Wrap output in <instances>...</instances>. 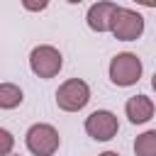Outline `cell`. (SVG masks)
<instances>
[{
	"label": "cell",
	"mask_w": 156,
	"mask_h": 156,
	"mask_svg": "<svg viewBox=\"0 0 156 156\" xmlns=\"http://www.w3.org/2000/svg\"><path fill=\"white\" fill-rule=\"evenodd\" d=\"M124 115L132 124H144L154 117V102L146 95H134L124 102Z\"/></svg>",
	"instance_id": "ba28073f"
},
{
	"label": "cell",
	"mask_w": 156,
	"mask_h": 156,
	"mask_svg": "<svg viewBox=\"0 0 156 156\" xmlns=\"http://www.w3.org/2000/svg\"><path fill=\"white\" fill-rule=\"evenodd\" d=\"M66 2H71V5H78V2H83V0H66Z\"/></svg>",
	"instance_id": "2e32d148"
},
{
	"label": "cell",
	"mask_w": 156,
	"mask_h": 156,
	"mask_svg": "<svg viewBox=\"0 0 156 156\" xmlns=\"http://www.w3.org/2000/svg\"><path fill=\"white\" fill-rule=\"evenodd\" d=\"M141 71H144L141 58L132 51H122V54L112 56V61H110V80L119 88H129V85L139 83Z\"/></svg>",
	"instance_id": "7a4b0ae2"
},
{
	"label": "cell",
	"mask_w": 156,
	"mask_h": 156,
	"mask_svg": "<svg viewBox=\"0 0 156 156\" xmlns=\"http://www.w3.org/2000/svg\"><path fill=\"white\" fill-rule=\"evenodd\" d=\"M90 102V85L83 78H68L56 90V105L63 112H78Z\"/></svg>",
	"instance_id": "3957f363"
},
{
	"label": "cell",
	"mask_w": 156,
	"mask_h": 156,
	"mask_svg": "<svg viewBox=\"0 0 156 156\" xmlns=\"http://www.w3.org/2000/svg\"><path fill=\"white\" fill-rule=\"evenodd\" d=\"M119 129V119L110 110H95L85 117V132L95 141H110Z\"/></svg>",
	"instance_id": "8992f818"
},
{
	"label": "cell",
	"mask_w": 156,
	"mask_h": 156,
	"mask_svg": "<svg viewBox=\"0 0 156 156\" xmlns=\"http://www.w3.org/2000/svg\"><path fill=\"white\" fill-rule=\"evenodd\" d=\"M110 32L119 41H134L144 34V17L134 10H129V7H117Z\"/></svg>",
	"instance_id": "5b68a950"
},
{
	"label": "cell",
	"mask_w": 156,
	"mask_h": 156,
	"mask_svg": "<svg viewBox=\"0 0 156 156\" xmlns=\"http://www.w3.org/2000/svg\"><path fill=\"white\" fill-rule=\"evenodd\" d=\"M61 66H63V56L51 44H39L29 54V68L39 78H54L61 71Z\"/></svg>",
	"instance_id": "277c9868"
},
{
	"label": "cell",
	"mask_w": 156,
	"mask_h": 156,
	"mask_svg": "<svg viewBox=\"0 0 156 156\" xmlns=\"http://www.w3.org/2000/svg\"><path fill=\"white\" fill-rule=\"evenodd\" d=\"M12 149H15V136H12V132H7V129L0 127V156H10Z\"/></svg>",
	"instance_id": "8fae6325"
},
{
	"label": "cell",
	"mask_w": 156,
	"mask_h": 156,
	"mask_svg": "<svg viewBox=\"0 0 156 156\" xmlns=\"http://www.w3.org/2000/svg\"><path fill=\"white\" fill-rule=\"evenodd\" d=\"M24 100L22 88L15 83H0V110H15Z\"/></svg>",
	"instance_id": "9c48e42d"
},
{
	"label": "cell",
	"mask_w": 156,
	"mask_h": 156,
	"mask_svg": "<svg viewBox=\"0 0 156 156\" xmlns=\"http://www.w3.org/2000/svg\"><path fill=\"white\" fill-rule=\"evenodd\" d=\"M10 156H12V154H10Z\"/></svg>",
	"instance_id": "e0dca14e"
},
{
	"label": "cell",
	"mask_w": 156,
	"mask_h": 156,
	"mask_svg": "<svg viewBox=\"0 0 156 156\" xmlns=\"http://www.w3.org/2000/svg\"><path fill=\"white\" fill-rule=\"evenodd\" d=\"M134 156H156V129H146L134 139Z\"/></svg>",
	"instance_id": "30bf717a"
},
{
	"label": "cell",
	"mask_w": 156,
	"mask_h": 156,
	"mask_svg": "<svg viewBox=\"0 0 156 156\" xmlns=\"http://www.w3.org/2000/svg\"><path fill=\"white\" fill-rule=\"evenodd\" d=\"M24 144L27 149L34 154V156H54L61 146V136L56 132L54 124H46V122H37L27 129L24 134Z\"/></svg>",
	"instance_id": "6da1fadb"
},
{
	"label": "cell",
	"mask_w": 156,
	"mask_h": 156,
	"mask_svg": "<svg viewBox=\"0 0 156 156\" xmlns=\"http://www.w3.org/2000/svg\"><path fill=\"white\" fill-rule=\"evenodd\" d=\"M98 156H119L117 151H102V154H98Z\"/></svg>",
	"instance_id": "5bb4252c"
},
{
	"label": "cell",
	"mask_w": 156,
	"mask_h": 156,
	"mask_svg": "<svg viewBox=\"0 0 156 156\" xmlns=\"http://www.w3.org/2000/svg\"><path fill=\"white\" fill-rule=\"evenodd\" d=\"M115 12H117V5L110 2V0H100V2L90 5L88 7V15H85L88 27L93 32H98V34L110 32L112 29V20H115Z\"/></svg>",
	"instance_id": "52a82bcc"
},
{
	"label": "cell",
	"mask_w": 156,
	"mask_h": 156,
	"mask_svg": "<svg viewBox=\"0 0 156 156\" xmlns=\"http://www.w3.org/2000/svg\"><path fill=\"white\" fill-rule=\"evenodd\" d=\"M136 5H144V7H156V0H134Z\"/></svg>",
	"instance_id": "4fadbf2b"
},
{
	"label": "cell",
	"mask_w": 156,
	"mask_h": 156,
	"mask_svg": "<svg viewBox=\"0 0 156 156\" xmlns=\"http://www.w3.org/2000/svg\"><path fill=\"white\" fill-rule=\"evenodd\" d=\"M151 88H154V90H156V73H154V76H151Z\"/></svg>",
	"instance_id": "9a60e30c"
},
{
	"label": "cell",
	"mask_w": 156,
	"mask_h": 156,
	"mask_svg": "<svg viewBox=\"0 0 156 156\" xmlns=\"http://www.w3.org/2000/svg\"><path fill=\"white\" fill-rule=\"evenodd\" d=\"M46 5H49V0H22V7L27 12H41V10H46Z\"/></svg>",
	"instance_id": "7c38bea8"
}]
</instances>
